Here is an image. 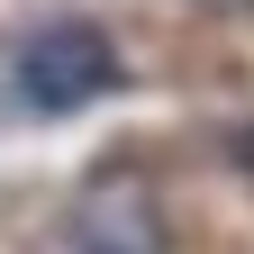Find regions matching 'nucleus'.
Returning <instances> with one entry per match:
<instances>
[{"label":"nucleus","mask_w":254,"mask_h":254,"mask_svg":"<svg viewBox=\"0 0 254 254\" xmlns=\"http://www.w3.org/2000/svg\"><path fill=\"white\" fill-rule=\"evenodd\" d=\"M0 91H9V109H27V118H73V109H91V100L118 91V46L91 18H46V27H27L9 46Z\"/></svg>","instance_id":"obj_1"},{"label":"nucleus","mask_w":254,"mask_h":254,"mask_svg":"<svg viewBox=\"0 0 254 254\" xmlns=\"http://www.w3.org/2000/svg\"><path fill=\"white\" fill-rule=\"evenodd\" d=\"M73 254H173L164 200L136 164H100L73 200Z\"/></svg>","instance_id":"obj_2"}]
</instances>
